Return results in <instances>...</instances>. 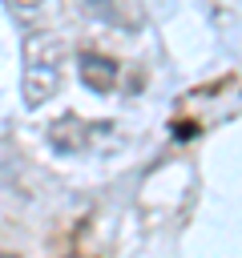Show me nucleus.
<instances>
[{
	"instance_id": "nucleus-1",
	"label": "nucleus",
	"mask_w": 242,
	"mask_h": 258,
	"mask_svg": "<svg viewBox=\"0 0 242 258\" xmlns=\"http://www.w3.org/2000/svg\"><path fill=\"white\" fill-rule=\"evenodd\" d=\"M60 60L65 48L48 32H32L24 44V105L36 109L60 89Z\"/></svg>"
},
{
	"instance_id": "nucleus-2",
	"label": "nucleus",
	"mask_w": 242,
	"mask_h": 258,
	"mask_svg": "<svg viewBox=\"0 0 242 258\" xmlns=\"http://www.w3.org/2000/svg\"><path fill=\"white\" fill-rule=\"evenodd\" d=\"M81 81H85L93 93H109L113 81H117V64L105 60V56H97V52H85V56H81Z\"/></svg>"
},
{
	"instance_id": "nucleus-3",
	"label": "nucleus",
	"mask_w": 242,
	"mask_h": 258,
	"mask_svg": "<svg viewBox=\"0 0 242 258\" xmlns=\"http://www.w3.org/2000/svg\"><path fill=\"white\" fill-rule=\"evenodd\" d=\"M8 8H16V12H36L40 8V0H4Z\"/></svg>"
}]
</instances>
